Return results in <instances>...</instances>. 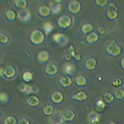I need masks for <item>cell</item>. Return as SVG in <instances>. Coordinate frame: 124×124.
I'll use <instances>...</instances> for the list:
<instances>
[{
	"mask_svg": "<svg viewBox=\"0 0 124 124\" xmlns=\"http://www.w3.org/2000/svg\"><path fill=\"white\" fill-rule=\"evenodd\" d=\"M121 66H122V68H123V69L124 70V58L121 61Z\"/></svg>",
	"mask_w": 124,
	"mask_h": 124,
	"instance_id": "d590c367",
	"label": "cell"
},
{
	"mask_svg": "<svg viewBox=\"0 0 124 124\" xmlns=\"http://www.w3.org/2000/svg\"><path fill=\"white\" fill-rule=\"evenodd\" d=\"M17 124H30V123L27 121V119H20L18 122H17Z\"/></svg>",
	"mask_w": 124,
	"mask_h": 124,
	"instance_id": "836d02e7",
	"label": "cell"
},
{
	"mask_svg": "<svg viewBox=\"0 0 124 124\" xmlns=\"http://www.w3.org/2000/svg\"><path fill=\"white\" fill-rule=\"evenodd\" d=\"M53 41L56 43H59L61 45H65L68 41V39L65 37V36L62 34H55L53 37Z\"/></svg>",
	"mask_w": 124,
	"mask_h": 124,
	"instance_id": "ba28073f",
	"label": "cell"
},
{
	"mask_svg": "<svg viewBox=\"0 0 124 124\" xmlns=\"http://www.w3.org/2000/svg\"><path fill=\"white\" fill-rule=\"evenodd\" d=\"M63 99H64V96L61 92H55V93H53L52 95H51V100H52L53 103H55V104L61 103V102L63 101Z\"/></svg>",
	"mask_w": 124,
	"mask_h": 124,
	"instance_id": "30bf717a",
	"label": "cell"
},
{
	"mask_svg": "<svg viewBox=\"0 0 124 124\" xmlns=\"http://www.w3.org/2000/svg\"><path fill=\"white\" fill-rule=\"evenodd\" d=\"M81 8L80 3L77 1H72L70 3L69 6H68V9L70 12L71 13H74V14H77V13H79Z\"/></svg>",
	"mask_w": 124,
	"mask_h": 124,
	"instance_id": "277c9868",
	"label": "cell"
},
{
	"mask_svg": "<svg viewBox=\"0 0 124 124\" xmlns=\"http://www.w3.org/2000/svg\"><path fill=\"white\" fill-rule=\"evenodd\" d=\"M3 73H4V75L7 78H13L15 75L16 71L15 69L11 65H8L6 66L4 69H3Z\"/></svg>",
	"mask_w": 124,
	"mask_h": 124,
	"instance_id": "7c38bea8",
	"label": "cell"
},
{
	"mask_svg": "<svg viewBox=\"0 0 124 124\" xmlns=\"http://www.w3.org/2000/svg\"><path fill=\"white\" fill-rule=\"evenodd\" d=\"M53 111H54V108H53L52 106H51V105H47L46 107H45L43 109L44 114L46 115V116H51L52 114Z\"/></svg>",
	"mask_w": 124,
	"mask_h": 124,
	"instance_id": "4316f807",
	"label": "cell"
},
{
	"mask_svg": "<svg viewBox=\"0 0 124 124\" xmlns=\"http://www.w3.org/2000/svg\"><path fill=\"white\" fill-rule=\"evenodd\" d=\"M62 117H63V118L65 119V121L71 122L72 120L75 118V113H74L72 111H66L63 113Z\"/></svg>",
	"mask_w": 124,
	"mask_h": 124,
	"instance_id": "d6986e66",
	"label": "cell"
},
{
	"mask_svg": "<svg viewBox=\"0 0 124 124\" xmlns=\"http://www.w3.org/2000/svg\"><path fill=\"white\" fill-rule=\"evenodd\" d=\"M8 94H6L4 93H2L0 94V99H1V103H7L8 102Z\"/></svg>",
	"mask_w": 124,
	"mask_h": 124,
	"instance_id": "f546056e",
	"label": "cell"
},
{
	"mask_svg": "<svg viewBox=\"0 0 124 124\" xmlns=\"http://www.w3.org/2000/svg\"><path fill=\"white\" fill-rule=\"evenodd\" d=\"M0 41H1L2 44H7L8 41V38L7 36L3 35V34H1V37H0Z\"/></svg>",
	"mask_w": 124,
	"mask_h": 124,
	"instance_id": "d6a6232c",
	"label": "cell"
},
{
	"mask_svg": "<svg viewBox=\"0 0 124 124\" xmlns=\"http://www.w3.org/2000/svg\"><path fill=\"white\" fill-rule=\"evenodd\" d=\"M113 85L114 86H120L122 85V83H123V81H122L121 79H119V78H116V79H114L113 80Z\"/></svg>",
	"mask_w": 124,
	"mask_h": 124,
	"instance_id": "1f68e13d",
	"label": "cell"
},
{
	"mask_svg": "<svg viewBox=\"0 0 124 124\" xmlns=\"http://www.w3.org/2000/svg\"><path fill=\"white\" fill-rule=\"evenodd\" d=\"M72 99L78 101H85L87 99V94H86L85 92H79L76 94L72 96Z\"/></svg>",
	"mask_w": 124,
	"mask_h": 124,
	"instance_id": "ac0fdd59",
	"label": "cell"
},
{
	"mask_svg": "<svg viewBox=\"0 0 124 124\" xmlns=\"http://www.w3.org/2000/svg\"><path fill=\"white\" fill-rule=\"evenodd\" d=\"M85 67H86V69L89 70H94L96 67V61L94 59H93V58L88 60L85 63Z\"/></svg>",
	"mask_w": 124,
	"mask_h": 124,
	"instance_id": "e0dca14e",
	"label": "cell"
},
{
	"mask_svg": "<svg viewBox=\"0 0 124 124\" xmlns=\"http://www.w3.org/2000/svg\"><path fill=\"white\" fill-rule=\"evenodd\" d=\"M27 103L31 107H37L40 104V100L37 96H31L27 99Z\"/></svg>",
	"mask_w": 124,
	"mask_h": 124,
	"instance_id": "9a60e30c",
	"label": "cell"
},
{
	"mask_svg": "<svg viewBox=\"0 0 124 124\" xmlns=\"http://www.w3.org/2000/svg\"><path fill=\"white\" fill-rule=\"evenodd\" d=\"M105 108V103H103L102 100H99L96 103V109L98 111H103Z\"/></svg>",
	"mask_w": 124,
	"mask_h": 124,
	"instance_id": "83f0119b",
	"label": "cell"
},
{
	"mask_svg": "<svg viewBox=\"0 0 124 124\" xmlns=\"http://www.w3.org/2000/svg\"><path fill=\"white\" fill-rule=\"evenodd\" d=\"M98 40H99V36H98V34H96L95 32L90 33L87 37H86V41H87V42L89 44L95 43L96 41H98Z\"/></svg>",
	"mask_w": 124,
	"mask_h": 124,
	"instance_id": "2e32d148",
	"label": "cell"
},
{
	"mask_svg": "<svg viewBox=\"0 0 124 124\" xmlns=\"http://www.w3.org/2000/svg\"><path fill=\"white\" fill-rule=\"evenodd\" d=\"M30 40H31V43H33L34 45L39 46L45 41V35H44L42 31H39V30H35L31 34Z\"/></svg>",
	"mask_w": 124,
	"mask_h": 124,
	"instance_id": "6da1fadb",
	"label": "cell"
},
{
	"mask_svg": "<svg viewBox=\"0 0 124 124\" xmlns=\"http://www.w3.org/2000/svg\"><path fill=\"white\" fill-rule=\"evenodd\" d=\"M15 5H16V7L18 8L25 9V8L27 7V3L25 0H17V1L15 2Z\"/></svg>",
	"mask_w": 124,
	"mask_h": 124,
	"instance_id": "cb8c5ba5",
	"label": "cell"
},
{
	"mask_svg": "<svg viewBox=\"0 0 124 124\" xmlns=\"http://www.w3.org/2000/svg\"><path fill=\"white\" fill-rule=\"evenodd\" d=\"M75 58L76 60H78V61H79V60H80V56H79V55H75Z\"/></svg>",
	"mask_w": 124,
	"mask_h": 124,
	"instance_id": "8d00e7d4",
	"label": "cell"
},
{
	"mask_svg": "<svg viewBox=\"0 0 124 124\" xmlns=\"http://www.w3.org/2000/svg\"><path fill=\"white\" fill-rule=\"evenodd\" d=\"M99 32H100L101 34H103L104 33V28H103V27H99Z\"/></svg>",
	"mask_w": 124,
	"mask_h": 124,
	"instance_id": "e575fe53",
	"label": "cell"
},
{
	"mask_svg": "<svg viewBox=\"0 0 124 124\" xmlns=\"http://www.w3.org/2000/svg\"><path fill=\"white\" fill-rule=\"evenodd\" d=\"M57 23L61 28H67L71 24V18L68 16H62L58 19Z\"/></svg>",
	"mask_w": 124,
	"mask_h": 124,
	"instance_id": "3957f363",
	"label": "cell"
},
{
	"mask_svg": "<svg viewBox=\"0 0 124 124\" xmlns=\"http://www.w3.org/2000/svg\"><path fill=\"white\" fill-rule=\"evenodd\" d=\"M17 17L23 22H27L31 18V14H30V13L27 9H23L18 12Z\"/></svg>",
	"mask_w": 124,
	"mask_h": 124,
	"instance_id": "8992f818",
	"label": "cell"
},
{
	"mask_svg": "<svg viewBox=\"0 0 124 124\" xmlns=\"http://www.w3.org/2000/svg\"><path fill=\"white\" fill-rule=\"evenodd\" d=\"M4 124H17V120L13 117H8L4 120Z\"/></svg>",
	"mask_w": 124,
	"mask_h": 124,
	"instance_id": "f1b7e54d",
	"label": "cell"
},
{
	"mask_svg": "<svg viewBox=\"0 0 124 124\" xmlns=\"http://www.w3.org/2000/svg\"><path fill=\"white\" fill-rule=\"evenodd\" d=\"M63 72L65 74H66V75H73V74L75 73V66H74V65L70 64V63L65 65L63 67Z\"/></svg>",
	"mask_w": 124,
	"mask_h": 124,
	"instance_id": "4fadbf2b",
	"label": "cell"
},
{
	"mask_svg": "<svg viewBox=\"0 0 124 124\" xmlns=\"http://www.w3.org/2000/svg\"><path fill=\"white\" fill-rule=\"evenodd\" d=\"M96 4L98 6H100V7H104V6L108 4V1L107 0H97Z\"/></svg>",
	"mask_w": 124,
	"mask_h": 124,
	"instance_id": "4dcf8cb0",
	"label": "cell"
},
{
	"mask_svg": "<svg viewBox=\"0 0 124 124\" xmlns=\"http://www.w3.org/2000/svg\"><path fill=\"white\" fill-rule=\"evenodd\" d=\"M5 15H6V17H7L9 21H14L16 19V17H17V16H16V13L13 11H11V10L6 12Z\"/></svg>",
	"mask_w": 124,
	"mask_h": 124,
	"instance_id": "d4e9b609",
	"label": "cell"
},
{
	"mask_svg": "<svg viewBox=\"0 0 124 124\" xmlns=\"http://www.w3.org/2000/svg\"><path fill=\"white\" fill-rule=\"evenodd\" d=\"M114 97L117 99H123L124 98V91L122 89H117L114 92Z\"/></svg>",
	"mask_w": 124,
	"mask_h": 124,
	"instance_id": "484cf974",
	"label": "cell"
},
{
	"mask_svg": "<svg viewBox=\"0 0 124 124\" xmlns=\"http://www.w3.org/2000/svg\"><path fill=\"white\" fill-rule=\"evenodd\" d=\"M93 26L89 23H86L85 25H83V27H81V31L84 34H88L91 32L93 31Z\"/></svg>",
	"mask_w": 124,
	"mask_h": 124,
	"instance_id": "ffe728a7",
	"label": "cell"
},
{
	"mask_svg": "<svg viewBox=\"0 0 124 124\" xmlns=\"http://www.w3.org/2000/svg\"><path fill=\"white\" fill-rule=\"evenodd\" d=\"M51 10L50 8H48L47 6H41V7L38 9L39 15L41 16L42 17H49L50 14H51Z\"/></svg>",
	"mask_w": 124,
	"mask_h": 124,
	"instance_id": "8fae6325",
	"label": "cell"
},
{
	"mask_svg": "<svg viewBox=\"0 0 124 124\" xmlns=\"http://www.w3.org/2000/svg\"><path fill=\"white\" fill-rule=\"evenodd\" d=\"M103 99H104L105 103H112L113 102V99H114V95H113L110 93H106L103 96Z\"/></svg>",
	"mask_w": 124,
	"mask_h": 124,
	"instance_id": "603a6c76",
	"label": "cell"
},
{
	"mask_svg": "<svg viewBox=\"0 0 124 124\" xmlns=\"http://www.w3.org/2000/svg\"><path fill=\"white\" fill-rule=\"evenodd\" d=\"M37 60L38 62L41 64H45L46 62L49 61L50 60V55L49 53L46 51H41L38 54V56H37Z\"/></svg>",
	"mask_w": 124,
	"mask_h": 124,
	"instance_id": "52a82bcc",
	"label": "cell"
},
{
	"mask_svg": "<svg viewBox=\"0 0 124 124\" xmlns=\"http://www.w3.org/2000/svg\"><path fill=\"white\" fill-rule=\"evenodd\" d=\"M109 124H116L115 123H113V122H112V123H110Z\"/></svg>",
	"mask_w": 124,
	"mask_h": 124,
	"instance_id": "74e56055",
	"label": "cell"
},
{
	"mask_svg": "<svg viewBox=\"0 0 124 124\" xmlns=\"http://www.w3.org/2000/svg\"><path fill=\"white\" fill-rule=\"evenodd\" d=\"M75 83L78 86H85L87 83V79L83 76H79L75 79Z\"/></svg>",
	"mask_w": 124,
	"mask_h": 124,
	"instance_id": "7402d4cb",
	"label": "cell"
},
{
	"mask_svg": "<svg viewBox=\"0 0 124 124\" xmlns=\"http://www.w3.org/2000/svg\"><path fill=\"white\" fill-rule=\"evenodd\" d=\"M23 80L26 82V83H29V82L31 81V79H33V75L29 71H27L23 74Z\"/></svg>",
	"mask_w": 124,
	"mask_h": 124,
	"instance_id": "44dd1931",
	"label": "cell"
},
{
	"mask_svg": "<svg viewBox=\"0 0 124 124\" xmlns=\"http://www.w3.org/2000/svg\"><path fill=\"white\" fill-rule=\"evenodd\" d=\"M46 72L49 75H55L58 72V68L56 65H55L52 63H49L46 66Z\"/></svg>",
	"mask_w": 124,
	"mask_h": 124,
	"instance_id": "9c48e42d",
	"label": "cell"
},
{
	"mask_svg": "<svg viewBox=\"0 0 124 124\" xmlns=\"http://www.w3.org/2000/svg\"><path fill=\"white\" fill-rule=\"evenodd\" d=\"M60 84H61V85L64 88L69 87L72 84V79H71V78L69 76L62 77L61 79H60Z\"/></svg>",
	"mask_w": 124,
	"mask_h": 124,
	"instance_id": "5bb4252c",
	"label": "cell"
},
{
	"mask_svg": "<svg viewBox=\"0 0 124 124\" xmlns=\"http://www.w3.org/2000/svg\"><path fill=\"white\" fill-rule=\"evenodd\" d=\"M115 5L113 3L110 4V7L108 9V12H107V17L108 18L110 19V20H114L117 17V13L115 9Z\"/></svg>",
	"mask_w": 124,
	"mask_h": 124,
	"instance_id": "5b68a950",
	"label": "cell"
},
{
	"mask_svg": "<svg viewBox=\"0 0 124 124\" xmlns=\"http://www.w3.org/2000/svg\"><path fill=\"white\" fill-rule=\"evenodd\" d=\"M106 51L112 56H117L121 54L122 49L117 44H116L115 42H111L107 46Z\"/></svg>",
	"mask_w": 124,
	"mask_h": 124,
	"instance_id": "7a4b0ae2",
	"label": "cell"
}]
</instances>
